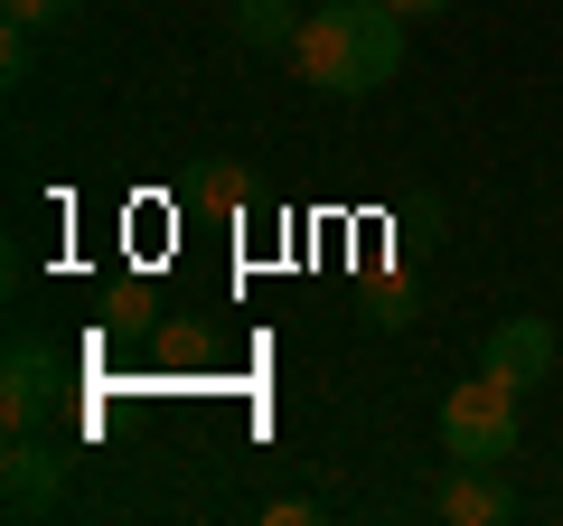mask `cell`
Here are the masks:
<instances>
[{"label": "cell", "instance_id": "obj_1", "mask_svg": "<svg viewBox=\"0 0 563 526\" xmlns=\"http://www.w3.org/2000/svg\"><path fill=\"white\" fill-rule=\"evenodd\" d=\"M404 29L385 0H310L301 39H291V76L310 85V95H376V85H395L404 66Z\"/></svg>", "mask_w": 563, "mask_h": 526}, {"label": "cell", "instance_id": "obj_2", "mask_svg": "<svg viewBox=\"0 0 563 526\" xmlns=\"http://www.w3.org/2000/svg\"><path fill=\"white\" fill-rule=\"evenodd\" d=\"M432 432H442V461H517V432H526V385H507L498 366H479V376H461L442 395V414H432Z\"/></svg>", "mask_w": 563, "mask_h": 526}, {"label": "cell", "instance_id": "obj_3", "mask_svg": "<svg viewBox=\"0 0 563 526\" xmlns=\"http://www.w3.org/2000/svg\"><path fill=\"white\" fill-rule=\"evenodd\" d=\"M66 480H76V470H66V451L47 442V432H10V451H0V507H10V517H57L66 507Z\"/></svg>", "mask_w": 563, "mask_h": 526}, {"label": "cell", "instance_id": "obj_4", "mask_svg": "<svg viewBox=\"0 0 563 526\" xmlns=\"http://www.w3.org/2000/svg\"><path fill=\"white\" fill-rule=\"evenodd\" d=\"M57 395H66L57 348L10 339V358H0V424H10V432H47V424H57Z\"/></svg>", "mask_w": 563, "mask_h": 526}, {"label": "cell", "instance_id": "obj_5", "mask_svg": "<svg viewBox=\"0 0 563 526\" xmlns=\"http://www.w3.org/2000/svg\"><path fill=\"white\" fill-rule=\"evenodd\" d=\"M422 507H432L442 526H507V517H517V480H507L498 461H451Z\"/></svg>", "mask_w": 563, "mask_h": 526}, {"label": "cell", "instance_id": "obj_6", "mask_svg": "<svg viewBox=\"0 0 563 526\" xmlns=\"http://www.w3.org/2000/svg\"><path fill=\"white\" fill-rule=\"evenodd\" d=\"M479 366H498L507 385H544V376H554V320H536V310H507V320L488 329Z\"/></svg>", "mask_w": 563, "mask_h": 526}, {"label": "cell", "instance_id": "obj_7", "mask_svg": "<svg viewBox=\"0 0 563 526\" xmlns=\"http://www.w3.org/2000/svg\"><path fill=\"white\" fill-rule=\"evenodd\" d=\"M301 0H235V39L254 47V57H291V39H301Z\"/></svg>", "mask_w": 563, "mask_h": 526}, {"label": "cell", "instance_id": "obj_8", "mask_svg": "<svg viewBox=\"0 0 563 526\" xmlns=\"http://www.w3.org/2000/svg\"><path fill=\"white\" fill-rule=\"evenodd\" d=\"M29 66H38V29H29V20H10V29H0V76H10V85H29Z\"/></svg>", "mask_w": 563, "mask_h": 526}, {"label": "cell", "instance_id": "obj_9", "mask_svg": "<svg viewBox=\"0 0 563 526\" xmlns=\"http://www.w3.org/2000/svg\"><path fill=\"white\" fill-rule=\"evenodd\" d=\"M263 526H320V498L310 489H282V498H263Z\"/></svg>", "mask_w": 563, "mask_h": 526}, {"label": "cell", "instance_id": "obj_10", "mask_svg": "<svg viewBox=\"0 0 563 526\" xmlns=\"http://www.w3.org/2000/svg\"><path fill=\"white\" fill-rule=\"evenodd\" d=\"M198 198L217 207V217H235V207H244V169H207V188H198Z\"/></svg>", "mask_w": 563, "mask_h": 526}, {"label": "cell", "instance_id": "obj_11", "mask_svg": "<svg viewBox=\"0 0 563 526\" xmlns=\"http://www.w3.org/2000/svg\"><path fill=\"white\" fill-rule=\"evenodd\" d=\"M10 20H29V29H47V20H66V10H85V0H0Z\"/></svg>", "mask_w": 563, "mask_h": 526}, {"label": "cell", "instance_id": "obj_12", "mask_svg": "<svg viewBox=\"0 0 563 526\" xmlns=\"http://www.w3.org/2000/svg\"><path fill=\"white\" fill-rule=\"evenodd\" d=\"M366 320H376V329H404V320H413V310H404V292L385 283V292H376V310H366Z\"/></svg>", "mask_w": 563, "mask_h": 526}, {"label": "cell", "instance_id": "obj_13", "mask_svg": "<svg viewBox=\"0 0 563 526\" xmlns=\"http://www.w3.org/2000/svg\"><path fill=\"white\" fill-rule=\"evenodd\" d=\"M385 10H395V20H451L461 0H385Z\"/></svg>", "mask_w": 563, "mask_h": 526}]
</instances>
